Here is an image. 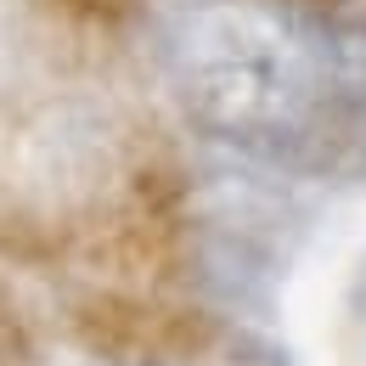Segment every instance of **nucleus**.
Segmentation results:
<instances>
[{"instance_id":"1","label":"nucleus","mask_w":366,"mask_h":366,"mask_svg":"<svg viewBox=\"0 0 366 366\" xmlns=\"http://www.w3.org/2000/svg\"><path fill=\"white\" fill-rule=\"evenodd\" d=\"M119 366H158V361H119Z\"/></svg>"}]
</instances>
